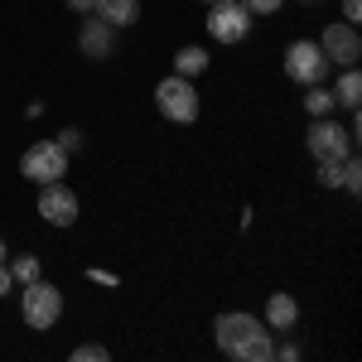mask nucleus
<instances>
[{
    "mask_svg": "<svg viewBox=\"0 0 362 362\" xmlns=\"http://www.w3.org/2000/svg\"><path fill=\"white\" fill-rule=\"evenodd\" d=\"M295 324H300V300H295V295H285V290H276V295L266 300V329L290 334Z\"/></svg>",
    "mask_w": 362,
    "mask_h": 362,
    "instance_id": "obj_11",
    "label": "nucleus"
},
{
    "mask_svg": "<svg viewBox=\"0 0 362 362\" xmlns=\"http://www.w3.org/2000/svg\"><path fill=\"white\" fill-rule=\"evenodd\" d=\"M20 319H25L29 329H54L58 319H63V290L58 285H49V280L39 276V280H29L25 285V295H20Z\"/></svg>",
    "mask_w": 362,
    "mask_h": 362,
    "instance_id": "obj_3",
    "label": "nucleus"
},
{
    "mask_svg": "<svg viewBox=\"0 0 362 362\" xmlns=\"http://www.w3.org/2000/svg\"><path fill=\"white\" fill-rule=\"evenodd\" d=\"M242 5H247L251 15H276V10L285 5V0H242Z\"/></svg>",
    "mask_w": 362,
    "mask_h": 362,
    "instance_id": "obj_20",
    "label": "nucleus"
},
{
    "mask_svg": "<svg viewBox=\"0 0 362 362\" xmlns=\"http://www.w3.org/2000/svg\"><path fill=\"white\" fill-rule=\"evenodd\" d=\"M203 5H213V0H203Z\"/></svg>",
    "mask_w": 362,
    "mask_h": 362,
    "instance_id": "obj_28",
    "label": "nucleus"
},
{
    "mask_svg": "<svg viewBox=\"0 0 362 362\" xmlns=\"http://www.w3.org/2000/svg\"><path fill=\"white\" fill-rule=\"evenodd\" d=\"M319 49H324V58L329 63H338V68H353L362 54V39H358V25H324V34H319Z\"/></svg>",
    "mask_w": 362,
    "mask_h": 362,
    "instance_id": "obj_9",
    "label": "nucleus"
},
{
    "mask_svg": "<svg viewBox=\"0 0 362 362\" xmlns=\"http://www.w3.org/2000/svg\"><path fill=\"white\" fill-rule=\"evenodd\" d=\"M334 87L329 83H309V92H305V112L309 116H334Z\"/></svg>",
    "mask_w": 362,
    "mask_h": 362,
    "instance_id": "obj_15",
    "label": "nucleus"
},
{
    "mask_svg": "<svg viewBox=\"0 0 362 362\" xmlns=\"http://www.w3.org/2000/svg\"><path fill=\"white\" fill-rule=\"evenodd\" d=\"M213 338H218V348H223L227 358L237 362H271L276 358V338L266 329V319H256V314H218L213 319Z\"/></svg>",
    "mask_w": 362,
    "mask_h": 362,
    "instance_id": "obj_1",
    "label": "nucleus"
},
{
    "mask_svg": "<svg viewBox=\"0 0 362 362\" xmlns=\"http://www.w3.org/2000/svg\"><path fill=\"white\" fill-rule=\"evenodd\" d=\"M329 58H324V49H319V39H295L290 49H285V78L290 83H300V87H309V83H329Z\"/></svg>",
    "mask_w": 362,
    "mask_h": 362,
    "instance_id": "obj_6",
    "label": "nucleus"
},
{
    "mask_svg": "<svg viewBox=\"0 0 362 362\" xmlns=\"http://www.w3.org/2000/svg\"><path fill=\"white\" fill-rule=\"evenodd\" d=\"M300 5H319V0H300Z\"/></svg>",
    "mask_w": 362,
    "mask_h": 362,
    "instance_id": "obj_27",
    "label": "nucleus"
},
{
    "mask_svg": "<svg viewBox=\"0 0 362 362\" xmlns=\"http://www.w3.org/2000/svg\"><path fill=\"white\" fill-rule=\"evenodd\" d=\"M10 285H15V276H10V266H5V261H0V300H5V295H10Z\"/></svg>",
    "mask_w": 362,
    "mask_h": 362,
    "instance_id": "obj_24",
    "label": "nucleus"
},
{
    "mask_svg": "<svg viewBox=\"0 0 362 362\" xmlns=\"http://www.w3.org/2000/svg\"><path fill=\"white\" fill-rule=\"evenodd\" d=\"M78 49L87 58H112L116 54V29L102 20V15H87L83 29H78Z\"/></svg>",
    "mask_w": 362,
    "mask_h": 362,
    "instance_id": "obj_10",
    "label": "nucleus"
},
{
    "mask_svg": "<svg viewBox=\"0 0 362 362\" xmlns=\"http://www.w3.org/2000/svg\"><path fill=\"white\" fill-rule=\"evenodd\" d=\"M276 358H280V362H300V343H280Z\"/></svg>",
    "mask_w": 362,
    "mask_h": 362,
    "instance_id": "obj_22",
    "label": "nucleus"
},
{
    "mask_svg": "<svg viewBox=\"0 0 362 362\" xmlns=\"http://www.w3.org/2000/svg\"><path fill=\"white\" fill-rule=\"evenodd\" d=\"M208 63H213L208 49L189 44V49H179V54H174V73H179V78H198V73H208Z\"/></svg>",
    "mask_w": 362,
    "mask_h": 362,
    "instance_id": "obj_14",
    "label": "nucleus"
},
{
    "mask_svg": "<svg viewBox=\"0 0 362 362\" xmlns=\"http://www.w3.org/2000/svg\"><path fill=\"white\" fill-rule=\"evenodd\" d=\"M208 10H213V15H208V34H213L218 44H242L251 34V10L242 0H213Z\"/></svg>",
    "mask_w": 362,
    "mask_h": 362,
    "instance_id": "obj_7",
    "label": "nucleus"
},
{
    "mask_svg": "<svg viewBox=\"0 0 362 362\" xmlns=\"http://www.w3.org/2000/svg\"><path fill=\"white\" fill-rule=\"evenodd\" d=\"M334 102H338V107H348V112H358V102H362V73H358V63H353V68H343V78L334 83Z\"/></svg>",
    "mask_w": 362,
    "mask_h": 362,
    "instance_id": "obj_13",
    "label": "nucleus"
},
{
    "mask_svg": "<svg viewBox=\"0 0 362 362\" xmlns=\"http://www.w3.org/2000/svg\"><path fill=\"white\" fill-rule=\"evenodd\" d=\"M92 15H102L112 29H126L140 20V0H92Z\"/></svg>",
    "mask_w": 362,
    "mask_h": 362,
    "instance_id": "obj_12",
    "label": "nucleus"
},
{
    "mask_svg": "<svg viewBox=\"0 0 362 362\" xmlns=\"http://www.w3.org/2000/svg\"><path fill=\"white\" fill-rule=\"evenodd\" d=\"M362 20V0H343V25H358Z\"/></svg>",
    "mask_w": 362,
    "mask_h": 362,
    "instance_id": "obj_21",
    "label": "nucleus"
},
{
    "mask_svg": "<svg viewBox=\"0 0 362 362\" xmlns=\"http://www.w3.org/2000/svg\"><path fill=\"white\" fill-rule=\"evenodd\" d=\"M58 145H63V150H68V155H73V150H78V145H83V136H78V131H63V136H58Z\"/></svg>",
    "mask_w": 362,
    "mask_h": 362,
    "instance_id": "obj_23",
    "label": "nucleus"
},
{
    "mask_svg": "<svg viewBox=\"0 0 362 362\" xmlns=\"http://www.w3.org/2000/svg\"><path fill=\"white\" fill-rule=\"evenodd\" d=\"M155 107H160V116H165V121H174V126H194L198 112H203L194 78H179V73H169L165 83L155 87Z\"/></svg>",
    "mask_w": 362,
    "mask_h": 362,
    "instance_id": "obj_2",
    "label": "nucleus"
},
{
    "mask_svg": "<svg viewBox=\"0 0 362 362\" xmlns=\"http://www.w3.org/2000/svg\"><path fill=\"white\" fill-rule=\"evenodd\" d=\"M112 353L102 348V343H83V348H73V362H107Z\"/></svg>",
    "mask_w": 362,
    "mask_h": 362,
    "instance_id": "obj_19",
    "label": "nucleus"
},
{
    "mask_svg": "<svg viewBox=\"0 0 362 362\" xmlns=\"http://www.w3.org/2000/svg\"><path fill=\"white\" fill-rule=\"evenodd\" d=\"M20 174H25L29 184H58L68 174V150L58 140H34L20 155Z\"/></svg>",
    "mask_w": 362,
    "mask_h": 362,
    "instance_id": "obj_5",
    "label": "nucleus"
},
{
    "mask_svg": "<svg viewBox=\"0 0 362 362\" xmlns=\"http://www.w3.org/2000/svg\"><path fill=\"white\" fill-rule=\"evenodd\" d=\"M343 189H348V194H353V198H358V189H362V165H358V160H353V155L343 160Z\"/></svg>",
    "mask_w": 362,
    "mask_h": 362,
    "instance_id": "obj_18",
    "label": "nucleus"
},
{
    "mask_svg": "<svg viewBox=\"0 0 362 362\" xmlns=\"http://www.w3.org/2000/svg\"><path fill=\"white\" fill-rule=\"evenodd\" d=\"M68 10H78V15H92V0H68Z\"/></svg>",
    "mask_w": 362,
    "mask_h": 362,
    "instance_id": "obj_25",
    "label": "nucleus"
},
{
    "mask_svg": "<svg viewBox=\"0 0 362 362\" xmlns=\"http://www.w3.org/2000/svg\"><path fill=\"white\" fill-rule=\"evenodd\" d=\"M0 261H5V237H0Z\"/></svg>",
    "mask_w": 362,
    "mask_h": 362,
    "instance_id": "obj_26",
    "label": "nucleus"
},
{
    "mask_svg": "<svg viewBox=\"0 0 362 362\" xmlns=\"http://www.w3.org/2000/svg\"><path fill=\"white\" fill-rule=\"evenodd\" d=\"M353 140L358 136H353L343 121H334V116H314L309 131H305V145H309L314 160H348V155H353Z\"/></svg>",
    "mask_w": 362,
    "mask_h": 362,
    "instance_id": "obj_4",
    "label": "nucleus"
},
{
    "mask_svg": "<svg viewBox=\"0 0 362 362\" xmlns=\"http://www.w3.org/2000/svg\"><path fill=\"white\" fill-rule=\"evenodd\" d=\"M10 276H15V285H29V280L44 276V266H39V256H15L10 261Z\"/></svg>",
    "mask_w": 362,
    "mask_h": 362,
    "instance_id": "obj_16",
    "label": "nucleus"
},
{
    "mask_svg": "<svg viewBox=\"0 0 362 362\" xmlns=\"http://www.w3.org/2000/svg\"><path fill=\"white\" fill-rule=\"evenodd\" d=\"M39 218L49 227H73L78 223V194L58 179V184H39Z\"/></svg>",
    "mask_w": 362,
    "mask_h": 362,
    "instance_id": "obj_8",
    "label": "nucleus"
},
{
    "mask_svg": "<svg viewBox=\"0 0 362 362\" xmlns=\"http://www.w3.org/2000/svg\"><path fill=\"white\" fill-rule=\"evenodd\" d=\"M319 184L324 189H343V160H319Z\"/></svg>",
    "mask_w": 362,
    "mask_h": 362,
    "instance_id": "obj_17",
    "label": "nucleus"
}]
</instances>
